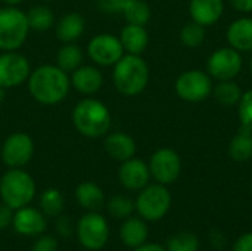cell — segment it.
<instances>
[{"mask_svg": "<svg viewBox=\"0 0 252 251\" xmlns=\"http://www.w3.org/2000/svg\"><path fill=\"white\" fill-rule=\"evenodd\" d=\"M133 251H168L165 247L157 244V243H145L136 249H133Z\"/></svg>", "mask_w": 252, "mask_h": 251, "instance_id": "obj_40", "label": "cell"}, {"mask_svg": "<svg viewBox=\"0 0 252 251\" xmlns=\"http://www.w3.org/2000/svg\"><path fill=\"white\" fill-rule=\"evenodd\" d=\"M4 6H19L24 0H0Z\"/></svg>", "mask_w": 252, "mask_h": 251, "instance_id": "obj_41", "label": "cell"}, {"mask_svg": "<svg viewBox=\"0 0 252 251\" xmlns=\"http://www.w3.org/2000/svg\"><path fill=\"white\" fill-rule=\"evenodd\" d=\"M165 249L168 251H198L199 238L189 231H182L168 238Z\"/></svg>", "mask_w": 252, "mask_h": 251, "instance_id": "obj_31", "label": "cell"}, {"mask_svg": "<svg viewBox=\"0 0 252 251\" xmlns=\"http://www.w3.org/2000/svg\"><path fill=\"white\" fill-rule=\"evenodd\" d=\"M71 87H74L78 93L92 96L97 93L103 86V74L97 68V65H80L75 71L69 74Z\"/></svg>", "mask_w": 252, "mask_h": 251, "instance_id": "obj_16", "label": "cell"}, {"mask_svg": "<svg viewBox=\"0 0 252 251\" xmlns=\"http://www.w3.org/2000/svg\"><path fill=\"white\" fill-rule=\"evenodd\" d=\"M232 251H252V232L241 235L235 241Z\"/></svg>", "mask_w": 252, "mask_h": 251, "instance_id": "obj_38", "label": "cell"}, {"mask_svg": "<svg viewBox=\"0 0 252 251\" xmlns=\"http://www.w3.org/2000/svg\"><path fill=\"white\" fill-rule=\"evenodd\" d=\"M227 41L239 52L252 50V18H239L227 28Z\"/></svg>", "mask_w": 252, "mask_h": 251, "instance_id": "obj_23", "label": "cell"}, {"mask_svg": "<svg viewBox=\"0 0 252 251\" xmlns=\"http://www.w3.org/2000/svg\"><path fill=\"white\" fill-rule=\"evenodd\" d=\"M65 209V198L56 188H47L40 197V210L47 217H58Z\"/></svg>", "mask_w": 252, "mask_h": 251, "instance_id": "obj_27", "label": "cell"}, {"mask_svg": "<svg viewBox=\"0 0 252 251\" xmlns=\"http://www.w3.org/2000/svg\"><path fill=\"white\" fill-rule=\"evenodd\" d=\"M230 3L239 12H252V0H230Z\"/></svg>", "mask_w": 252, "mask_h": 251, "instance_id": "obj_39", "label": "cell"}, {"mask_svg": "<svg viewBox=\"0 0 252 251\" xmlns=\"http://www.w3.org/2000/svg\"><path fill=\"white\" fill-rule=\"evenodd\" d=\"M120 183L128 191H140L146 185H149L151 172L149 166L140 158H130L121 163L118 169Z\"/></svg>", "mask_w": 252, "mask_h": 251, "instance_id": "obj_15", "label": "cell"}, {"mask_svg": "<svg viewBox=\"0 0 252 251\" xmlns=\"http://www.w3.org/2000/svg\"><path fill=\"white\" fill-rule=\"evenodd\" d=\"M213 92V83L207 72L189 70L176 80V93L188 102H202Z\"/></svg>", "mask_w": 252, "mask_h": 251, "instance_id": "obj_11", "label": "cell"}, {"mask_svg": "<svg viewBox=\"0 0 252 251\" xmlns=\"http://www.w3.org/2000/svg\"><path fill=\"white\" fill-rule=\"evenodd\" d=\"M43 1H53V0H43Z\"/></svg>", "mask_w": 252, "mask_h": 251, "instance_id": "obj_43", "label": "cell"}, {"mask_svg": "<svg viewBox=\"0 0 252 251\" xmlns=\"http://www.w3.org/2000/svg\"><path fill=\"white\" fill-rule=\"evenodd\" d=\"M75 234L86 250H102L109 240V225L99 212H87L78 219Z\"/></svg>", "mask_w": 252, "mask_h": 251, "instance_id": "obj_7", "label": "cell"}, {"mask_svg": "<svg viewBox=\"0 0 252 251\" xmlns=\"http://www.w3.org/2000/svg\"><path fill=\"white\" fill-rule=\"evenodd\" d=\"M86 31V19L80 12H68L55 24L56 38L61 43H75Z\"/></svg>", "mask_w": 252, "mask_h": 251, "instance_id": "obj_18", "label": "cell"}, {"mask_svg": "<svg viewBox=\"0 0 252 251\" xmlns=\"http://www.w3.org/2000/svg\"><path fill=\"white\" fill-rule=\"evenodd\" d=\"M55 228H56V232H58L61 237H63V238L71 237V235H72V232H74V228H72V223H71L69 217L62 216V215L56 217Z\"/></svg>", "mask_w": 252, "mask_h": 251, "instance_id": "obj_36", "label": "cell"}, {"mask_svg": "<svg viewBox=\"0 0 252 251\" xmlns=\"http://www.w3.org/2000/svg\"><path fill=\"white\" fill-rule=\"evenodd\" d=\"M27 19H28L30 30L37 33H44L52 27H55L56 24L53 10L46 4H35L30 7L27 10Z\"/></svg>", "mask_w": 252, "mask_h": 251, "instance_id": "obj_25", "label": "cell"}, {"mask_svg": "<svg viewBox=\"0 0 252 251\" xmlns=\"http://www.w3.org/2000/svg\"><path fill=\"white\" fill-rule=\"evenodd\" d=\"M123 16L127 21V24H134V25H146L151 21L152 12L148 3L143 0H131L128 4L123 9Z\"/></svg>", "mask_w": 252, "mask_h": 251, "instance_id": "obj_28", "label": "cell"}, {"mask_svg": "<svg viewBox=\"0 0 252 251\" xmlns=\"http://www.w3.org/2000/svg\"><path fill=\"white\" fill-rule=\"evenodd\" d=\"M75 130L87 139L105 138L112 126L109 108L99 99L87 96L77 102L71 114Z\"/></svg>", "mask_w": 252, "mask_h": 251, "instance_id": "obj_2", "label": "cell"}, {"mask_svg": "<svg viewBox=\"0 0 252 251\" xmlns=\"http://www.w3.org/2000/svg\"><path fill=\"white\" fill-rule=\"evenodd\" d=\"M58 249H59V243L53 235L41 234L35 237L31 251H58Z\"/></svg>", "mask_w": 252, "mask_h": 251, "instance_id": "obj_34", "label": "cell"}, {"mask_svg": "<svg viewBox=\"0 0 252 251\" xmlns=\"http://www.w3.org/2000/svg\"><path fill=\"white\" fill-rule=\"evenodd\" d=\"M4 99H6V89L0 87V105L4 102Z\"/></svg>", "mask_w": 252, "mask_h": 251, "instance_id": "obj_42", "label": "cell"}, {"mask_svg": "<svg viewBox=\"0 0 252 251\" xmlns=\"http://www.w3.org/2000/svg\"><path fill=\"white\" fill-rule=\"evenodd\" d=\"M31 64L19 50L0 52V87L9 90L27 83Z\"/></svg>", "mask_w": 252, "mask_h": 251, "instance_id": "obj_9", "label": "cell"}, {"mask_svg": "<svg viewBox=\"0 0 252 251\" xmlns=\"http://www.w3.org/2000/svg\"><path fill=\"white\" fill-rule=\"evenodd\" d=\"M180 40L188 47H199L205 40V27L195 21L188 22L180 31Z\"/></svg>", "mask_w": 252, "mask_h": 251, "instance_id": "obj_32", "label": "cell"}, {"mask_svg": "<svg viewBox=\"0 0 252 251\" xmlns=\"http://www.w3.org/2000/svg\"><path fill=\"white\" fill-rule=\"evenodd\" d=\"M207 68L210 75L219 81L233 80L242 68V56L233 47H221L211 53Z\"/></svg>", "mask_w": 252, "mask_h": 251, "instance_id": "obj_13", "label": "cell"}, {"mask_svg": "<svg viewBox=\"0 0 252 251\" xmlns=\"http://www.w3.org/2000/svg\"><path fill=\"white\" fill-rule=\"evenodd\" d=\"M149 229L146 225V220L139 217H127L124 219L121 228H120V238L123 244L128 249H136L148 241Z\"/></svg>", "mask_w": 252, "mask_h": 251, "instance_id": "obj_20", "label": "cell"}, {"mask_svg": "<svg viewBox=\"0 0 252 251\" xmlns=\"http://www.w3.org/2000/svg\"><path fill=\"white\" fill-rule=\"evenodd\" d=\"M35 145L25 132L10 133L1 143L0 158L7 169H24L34 157Z\"/></svg>", "mask_w": 252, "mask_h": 251, "instance_id": "obj_8", "label": "cell"}, {"mask_svg": "<svg viewBox=\"0 0 252 251\" xmlns=\"http://www.w3.org/2000/svg\"><path fill=\"white\" fill-rule=\"evenodd\" d=\"M223 10H224L223 0H190L189 4L192 21L204 27L216 24L221 18Z\"/></svg>", "mask_w": 252, "mask_h": 251, "instance_id": "obj_19", "label": "cell"}, {"mask_svg": "<svg viewBox=\"0 0 252 251\" xmlns=\"http://www.w3.org/2000/svg\"><path fill=\"white\" fill-rule=\"evenodd\" d=\"M118 37L124 47V52L130 55H142L149 43V34L143 25L127 24L121 30Z\"/></svg>", "mask_w": 252, "mask_h": 251, "instance_id": "obj_21", "label": "cell"}, {"mask_svg": "<svg viewBox=\"0 0 252 251\" xmlns=\"http://www.w3.org/2000/svg\"><path fill=\"white\" fill-rule=\"evenodd\" d=\"M134 207L143 220H161L171 207V194L167 189V185L158 182L154 185H146L143 189H140L134 201Z\"/></svg>", "mask_w": 252, "mask_h": 251, "instance_id": "obj_6", "label": "cell"}, {"mask_svg": "<svg viewBox=\"0 0 252 251\" xmlns=\"http://www.w3.org/2000/svg\"><path fill=\"white\" fill-rule=\"evenodd\" d=\"M83 50L77 43H62L56 52V65L65 72L71 74L80 65H83Z\"/></svg>", "mask_w": 252, "mask_h": 251, "instance_id": "obj_24", "label": "cell"}, {"mask_svg": "<svg viewBox=\"0 0 252 251\" xmlns=\"http://www.w3.org/2000/svg\"><path fill=\"white\" fill-rule=\"evenodd\" d=\"M214 98L217 99V102H220L221 105L226 107H232L236 105L242 96V90L241 87L232 81V80H224L220 81L216 87H214Z\"/></svg>", "mask_w": 252, "mask_h": 251, "instance_id": "obj_29", "label": "cell"}, {"mask_svg": "<svg viewBox=\"0 0 252 251\" xmlns=\"http://www.w3.org/2000/svg\"><path fill=\"white\" fill-rule=\"evenodd\" d=\"M124 53L120 37L111 33L96 34L87 43V55L97 67H114Z\"/></svg>", "mask_w": 252, "mask_h": 251, "instance_id": "obj_10", "label": "cell"}, {"mask_svg": "<svg viewBox=\"0 0 252 251\" xmlns=\"http://www.w3.org/2000/svg\"><path fill=\"white\" fill-rule=\"evenodd\" d=\"M131 0H97V6L105 13H121Z\"/></svg>", "mask_w": 252, "mask_h": 251, "instance_id": "obj_35", "label": "cell"}, {"mask_svg": "<svg viewBox=\"0 0 252 251\" xmlns=\"http://www.w3.org/2000/svg\"><path fill=\"white\" fill-rule=\"evenodd\" d=\"M106 209H108V213L114 219H118V220H124L130 217L133 212L136 210L134 201L128 198L127 195H121V194L111 197L109 201L106 203Z\"/></svg>", "mask_w": 252, "mask_h": 251, "instance_id": "obj_30", "label": "cell"}, {"mask_svg": "<svg viewBox=\"0 0 252 251\" xmlns=\"http://www.w3.org/2000/svg\"><path fill=\"white\" fill-rule=\"evenodd\" d=\"M213 251H220V250H213Z\"/></svg>", "mask_w": 252, "mask_h": 251, "instance_id": "obj_46", "label": "cell"}, {"mask_svg": "<svg viewBox=\"0 0 252 251\" xmlns=\"http://www.w3.org/2000/svg\"><path fill=\"white\" fill-rule=\"evenodd\" d=\"M251 191H252V183H251Z\"/></svg>", "mask_w": 252, "mask_h": 251, "instance_id": "obj_45", "label": "cell"}, {"mask_svg": "<svg viewBox=\"0 0 252 251\" xmlns=\"http://www.w3.org/2000/svg\"><path fill=\"white\" fill-rule=\"evenodd\" d=\"M112 83L124 96L140 95L149 83V67L140 55L124 53L112 68Z\"/></svg>", "mask_w": 252, "mask_h": 251, "instance_id": "obj_3", "label": "cell"}, {"mask_svg": "<svg viewBox=\"0 0 252 251\" xmlns=\"http://www.w3.org/2000/svg\"><path fill=\"white\" fill-rule=\"evenodd\" d=\"M251 71H252V59H251Z\"/></svg>", "mask_w": 252, "mask_h": 251, "instance_id": "obj_44", "label": "cell"}, {"mask_svg": "<svg viewBox=\"0 0 252 251\" xmlns=\"http://www.w3.org/2000/svg\"><path fill=\"white\" fill-rule=\"evenodd\" d=\"M27 87L34 101L41 105H58L66 99L71 90L69 74L56 64H44L31 70Z\"/></svg>", "mask_w": 252, "mask_h": 251, "instance_id": "obj_1", "label": "cell"}, {"mask_svg": "<svg viewBox=\"0 0 252 251\" xmlns=\"http://www.w3.org/2000/svg\"><path fill=\"white\" fill-rule=\"evenodd\" d=\"M151 176L162 185L174 183L182 172V160L179 154L171 148L157 149L149 160Z\"/></svg>", "mask_w": 252, "mask_h": 251, "instance_id": "obj_12", "label": "cell"}, {"mask_svg": "<svg viewBox=\"0 0 252 251\" xmlns=\"http://www.w3.org/2000/svg\"><path fill=\"white\" fill-rule=\"evenodd\" d=\"M35 191V180L24 169H9L0 178V198L12 210L30 206Z\"/></svg>", "mask_w": 252, "mask_h": 251, "instance_id": "obj_4", "label": "cell"}, {"mask_svg": "<svg viewBox=\"0 0 252 251\" xmlns=\"http://www.w3.org/2000/svg\"><path fill=\"white\" fill-rule=\"evenodd\" d=\"M229 155L238 161V163H244L252 158V132L241 127L238 135L232 139L230 145H229Z\"/></svg>", "mask_w": 252, "mask_h": 251, "instance_id": "obj_26", "label": "cell"}, {"mask_svg": "<svg viewBox=\"0 0 252 251\" xmlns=\"http://www.w3.org/2000/svg\"><path fill=\"white\" fill-rule=\"evenodd\" d=\"M13 213H15V210H12L7 204H4L3 201L0 203V231L9 228L12 225Z\"/></svg>", "mask_w": 252, "mask_h": 251, "instance_id": "obj_37", "label": "cell"}, {"mask_svg": "<svg viewBox=\"0 0 252 251\" xmlns=\"http://www.w3.org/2000/svg\"><path fill=\"white\" fill-rule=\"evenodd\" d=\"M12 226L19 235L35 238L46 232L47 220L40 209L25 206L22 209L15 210Z\"/></svg>", "mask_w": 252, "mask_h": 251, "instance_id": "obj_14", "label": "cell"}, {"mask_svg": "<svg viewBox=\"0 0 252 251\" xmlns=\"http://www.w3.org/2000/svg\"><path fill=\"white\" fill-rule=\"evenodd\" d=\"M30 31L27 12L18 6L0 7V52L19 50Z\"/></svg>", "mask_w": 252, "mask_h": 251, "instance_id": "obj_5", "label": "cell"}, {"mask_svg": "<svg viewBox=\"0 0 252 251\" xmlns=\"http://www.w3.org/2000/svg\"><path fill=\"white\" fill-rule=\"evenodd\" d=\"M75 200L87 212H99L105 206L103 189L92 180H84L75 188Z\"/></svg>", "mask_w": 252, "mask_h": 251, "instance_id": "obj_22", "label": "cell"}, {"mask_svg": "<svg viewBox=\"0 0 252 251\" xmlns=\"http://www.w3.org/2000/svg\"><path fill=\"white\" fill-rule=\"evenodd\" d=\"M103 148L106 154L115 161H126L136 155V141L124 132H111L105 136Z\"/></svg>", "mask_w": 252, "mask_h": 251, "instance_id": "obj_17", "label": "cell"}, {"mask_svg": "<svg viewBox=\"0 0 252 251\" xmlns=\"http://www.w3.org/2000/svg\"><path fill=\"white\" fill-rule=\"evenodd\" d=\"M238 115L241 120V127L252 132V89L242 93L238 102Z\"/></svg>", "mask_w": 252, "mask_h": 251, "instance_id": "obj_33", "label": "cell"}]
</instances>
